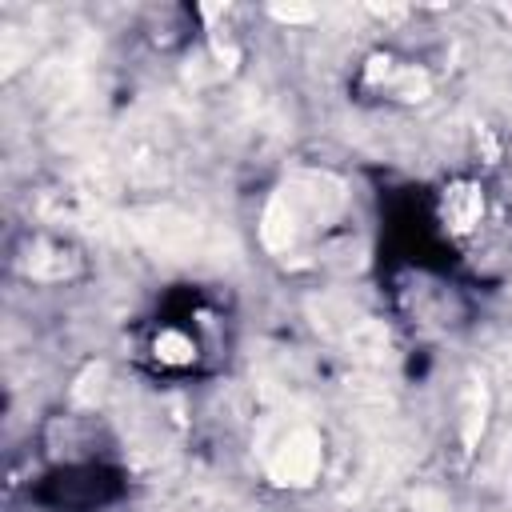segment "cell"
I'll list each match as a JSON object with an SVG mask.
<instances>
[{
    "label": "cell",
    "instance_id": "obj_1",
    "mask_svg": "<svg viewBox=\"0 0 512 512\" xmlns=\"http://www.w3.org/2000/svg\"><path fill=\"white\" fill-rule=\"evenodd\" d=\"M484 216V196L472 188V184H456L448 196H444V228L448 232H472Z\"/></svg>",
    "mask_w": 512,
    "mask_h": 512
}]
</instances>
